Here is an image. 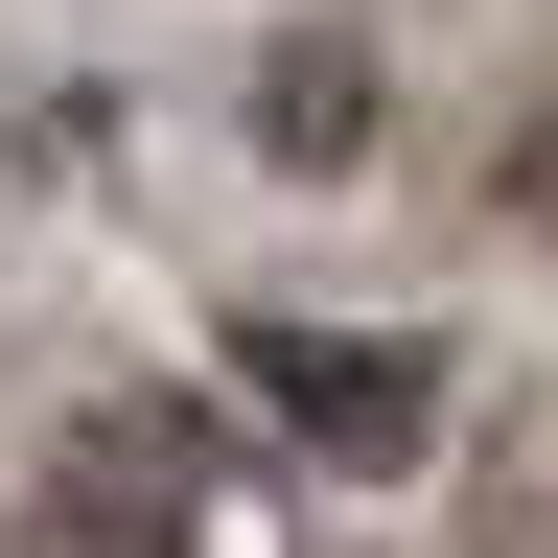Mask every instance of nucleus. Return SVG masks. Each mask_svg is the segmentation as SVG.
<instances>
[{
    "label": "nucleus",
    "mask_w": 558,
    "mask_h": 558,
    "mask_svg": "<svg viewBox=\"0 0 558 558\" xmlns=\"http://www.w3.org/2000/svg\"><path fill=\"white\" fill-rule=\"evenodd\" d=\"M186 512H209V442H186L163 396H94V418H47L0 558H186Z\"/></svg>",
    "instance_id": "nucleus-1"
},
{
    "label": "nucleus",
    "mask_w": 558,
    "mask_h": 558,
    "mask_svg": "<svg viewBox=\"0 0 558 558\" xmlns=\"http://www.w3.org/2000/svg\"><path fill=\"white\" fill-rule=\"evenodd\" d=\"M233 373L303 418L326 465H418V418H442V373H418V349H373V326H233Z\"/></svg>",
    "instance_id": "nucleus-2"
},
{
    "label": "nucleus",
    "mask_w": 558,
    "mask_h": 558,
    "mask_svg": "<svg viewBox=\"0 0 558 558\" xmlns=\"http://www.w3.org/2000/svg\"><path fill=\"white\" fill-rule=\"evenodd\" d=\"M256 140H279V163H349V140H373V47H349V24H279Z\"/></svg>",
    "instance_id": "nucleus-3"
},
{
    "label": "nucleus",
    "mask_w": 558,
    "mask_h": 558,
    "mask_svg": "<svg viewBox=\"0 0 558 558\" xmlns=\"http://www.w3.org/2000/svg\"><path fill=\"white\" fill-rule=\"evenodd\" d=\"M512 233H558V117H512Z\"/></svg>",
    "instance_id": "nucleus-4"
}]
</instances>
